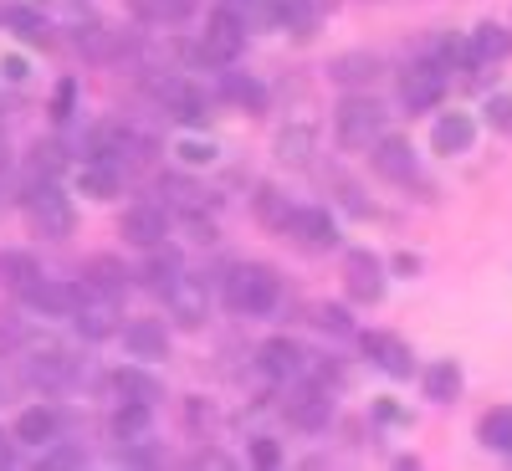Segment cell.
I'll return each instance as SVG.
<instances>
[{"label":"cell","instance_id":"cell-1","mask_svg":"<svg viewBox=\"0 0 512 471\" xmlns=\"http://www.w3.org/2000/svg\"><path fill=\"white\" fill-rule=\"evenodd\" d=\"M277 297H282V282L272 277V267H256V262L231 267V277H226V303H231L236 313L267 318V313L277 308Z\"/></svg>","mask_w":512,"mask_h":471},{"label":"cell","instance_id":"cell-2","mask_svg":"<svg viewBox=\"0 0 512 471\" xmlns=\"http://www.w3.org/2000/svg\"><path fill=\"white\" fill-rule=\"evenodd\" d=\"M26 221L36 226V236L62 241V236H72V226H77V210H72V200H67L52 180H36V185L26 190Z\"/></svg>","mask_w":512,"mask_h":471},{"label":"cell","instance_id":"cell-3","mask_svg":"<svg viewBox=\"0 0 512 471\" xmlns=\"http://www.w3.org/2000/svg\"><path fill=\"white\" fill-rule=\"evenodd\" d=\"M333 128H338V144L344 149H374L384 139V108L374 98H344L333 113Z\"/></svg>","mask_w":512,"mask_h":471},{"label":"cell","instance_id":"cell-4","mask_svg":"<svg viewBox=\"0 0 512 471\" xmlns=\"http://www.w3.org/2000/svg\"><path fill=\"white\" fill-rule=\"evenodd\" d=\"M241 47H246V21H241L236 11H216V16L205 21L200 57H205L210 67H231V62L241 57Z\"/></svg>","mask_w":512,"mask_h":471},{"label":"cell","instance_id":"cell-5","mask_svg":"<svg viewBox=\"0 0 512 471\" xmlns=\"http://www.w3.org/2000/svg\"><path fill=\"white\" fill-rule=\"evenodd\" d=\"M72 323H77L82 338H113V333H123L118 292H103V287H88V282H82V303H77Z\"/></svg>","mask_w":512,"mask_h":471},{"label":"cell","instance_id":"cell-6","mask_svg":"<svg viewBox=\"0 0 512 471\" xmlns=\"http://www.w3.org/2000/svg\"><path fill=\"white\" fill-rule=\"evenodd\" d=\"M21 303L31 308V313H41V318H72L77 313V303H82V287H72V282H57V277H31L26 287H21Z\"/></svg>","mask_w":512,"mask_h":471},{"label":"cell","instance_id":"cell-7","mask_svg":"<svg viewBox=\"0 0 512 471\" xmlns=\"http://www.w3.org/2000/svg\"><path fill=\"white\" fill-rule=\"evenodd\" d=\"M441 93H446V72H441L436 62L405 67V77H400V103H405L410 113H431V108L441 103Z\"/></svg>","mask_w":512,"mask_h":471},{"label":"cell","instance_id":"cell-8","mask_svg":"<svg viewBox=\"0 0 512 471\" xmlns=\"http://www.w3.org/2000/svg\"><path fill=\"white\" fill-rule=\"evenodd\" d=\"M287 236L297 246H308V251H333L338 246V226L323 205H297L292 210V221H287Z\"/></svg>","mask_w":512,"mask_h":471},{"label":"cell","instance_id":"cell-9","mask_svg":"<svg viewBox=\"0 0 512 471\" xmlns=\"http://www.w3.org/2000/svg\"><path fill=\"white\" fill-rule=\"evenodd\" d=\"M344 287L354 303H379L384 297V262L374 251H349L344 256Z\"/></svg>","mask_w":512,"mask_h":471},{"label":"cell","instance_id":"cell-10","mask_svg":"<svg viewBox=\"0 0 512 471\" xmlns=\"http://www.w3.org/2000/svg\"><path fill=\"white\" fill-rule=\"evenodd\" d=\"M164 231H169V221H164L159 205H128L123 221H118V236H123L128 246H144V251L164 246Z\"/></svg>","mask_w":512,"mask_h":471},{"label":"cell","instance_id":"cell-11","mask_svg":"<svg viewBox=\"0 0 512 471\" xmlns=\"http://www.w3.org/2000/svg\"><path fill=\"white\" fill-rule=\"evenodd\" d=\"M123 349L154 364V359H169V328L159 318H134V323H123Z\"/></svg>","mask_w":512,"mask_h":471},{"label":"cell","instance_id":"cell-12","mask_svg":"<svg viewBox=\"0 0 512 471\" xmlns=\"http://www.w3.org/2000/svg\"><path fill=\"white\" fill-rule=\"evenodd\" d=\"M369 159H374L379 175H384V180H395V185H410V180H415V169H420L410 139H390V134H384V139L369 149Z\"/></svg>","mask_w":512,"mask_h":471},{"label":"cell","instance_id":"cell-13","mask_svg":"<svg viewBox=\"0 0 512 471\" xmlns=\"http://www.w3.org/2000/svg\"><path fill=\"white\" fill-rule=\"evenodd\" d=\"M364 354H369L384 374H395V379H410V374H415V354H410L405 338H395V333H364Z\"/></svg>","mask_w":512,"mask_h":471},{"label":"cell","instance_id":"cell-14","mask_svg":"<svg viewBox=\"0 0 512 471\" xmlns=\"http://www.w3.org/2000/svg\"><path fill=\"white\" fill-rule=\"evenodd\" d=\"M477 144V123L472 113H441L436 128H431V149L436 154H466Z\"/></svg>","mask_w":512,"mask_h":471},{"label":"cell","instance_id":"cell-15","mask_svg":"<svg viewBox=\"0 0 512 471\" xmlns=\"http://www.w3.org/2000/svg\"><path fill=\"white\" fill-rule=\"evenodd\" d=\"M164 303H169V313H175L180 328H200V323H205V287L190 282V277H180L175 287H169Z\"/></svg>","mask_w":512,"mask_h":471},{"label":"cell","instance_id":"cell-16","mask_svg":"<svg viewBox=\"0 0 512 471\" xmlns=\"http://www.w3.org/2000/svg\"><path fill=\"white\" fill-rule=\"evenodd\" d=\"M303 349L292 344V338H272V344H262V354H256V364H262L267 379H292V374H303Z\"/></svg>","mask_w":512,"mask_h":471},{"label":"cell","instance_id":"cell-17","mask_svg":"<svg viewBox=\"0 0 512 471\" xmlns=\"http://www.w3.org/2000/svg\"><path fill=\"white\" fill-rule=\"evenodd\" d=\"M287 420L303 425V431H323V425L333 420L328 390H303V395H292V400H287Z\"/></svg>","mask_w":512,"mask_h":471},{"label":"cell","instance_id":"cell-18","mask_svg":"<svg viewBox=\"0 0 512 471\" xmlns=\"http://www.w3.org/2000/svg\"><path fill=\"white\" fill-rule=\"evenodd\" d=\"M57 410L52 405H31V410H21L16 415V441H26V446H52L57 441Z\"/></svg>","mask_w":512,"mask_h":471},{"label":"cell","instance_id":"cell-19","mask_svg":"<svg viewBox=\"0 0 512 471\" xmlns=\"http://www.w3.org/2000/svg\"><path fill=\"white\" fill-rule=\"evenodd\" d=\"M113 390H118L123 400H139V405H159V400H164V384H159L149 369H139V364L118 369V374H113Z\"/></svg>","mask_w":512,"mask_h":471},{"label":"cell","instance_id":"cell-20","mask_svg":"<svg viewBox=\"0 0 512 471\" xmlns=\"http://www.w3.org/2000/svg\"><path fill=\"white\" fill-rule=\"evenodd\" d=\"M149 410H154V405L123 400L118 415H113V436H118L123 446H144V441H149Z\"/></svg>","mask_w":512,"mask_h":471},{"label":"cell","instance_id":"cell-21","mask_svg":"<svg viewBox=\"0 0 512 471\" xmlns=\"http://www.w3.org/2000/svg\"><path fill=\"white\" fill-rule=\"evenodd\" d=\"M123 47H128V36H123V31H108V26H88V31H77V52L88 57V62H113Z\"/></svg>","mask_w":512,"mask_h":471},{"label":"cell","instance_id":"cell-22","mask_svg":"<svg viewBox=\"0 0 512 471\" xmlns=\"http://www.w3.org/2000/svg\"><path fill=\"white\" fill-rule=\"evenodd\" d=\"M472 57H477V67H487V62H507L512 57V31L507 26H477L472 31Z\"/></svg>","mask_w":512,"mask_h":471},{"label":"cell","instance_id":"cell-23","mask_svg":"<svg viewBox=\"0 0 512 471\" xmlns=\"http://www.w3.org/2000/svg\"><path fill=\"white\" fill-rule=\"evenodd\" d=\"M374 72H379V57H374V52H344V57H333V62H328V77H333V82H344V88L374 82Z\"/></svg>","mask_w":512,"mask_h":471},{"label":"cell","instance_id":"cell-24","mask_svg":"<svg viewBox=\"0 0 512 471\" xmlns=\"http://www.w3.org/2000/svg\"><path fill=\"white\" fill-rule=\"evenodd\" d=\"M77 185H82V195H93V200H113L123 190V175H118L108 159H93V164H82Z\"/></svg>","mask_w":512,"mask_h":471},{"label":"cell","instance_id":"cell-25","mask_svg":"<svg viewBox=\"0 0 512 471\" xmlns=\"http://www.w3.org/2000/svg\"><path fill=\"white\" fill-rule=\"evenodd\" d=\"M251 205H256V221H262V226H272V231H287L292 210H297V205H287V195H277L272 185H256Z\"/></svg>","mask_w":512,"mask_h":471},{"label":"cell","instance_id":"cell-26","mask_svg":"<svg viewBox=\"0 0 512 471\" xmlns=\"http://www.w3.org/2000/svg\"><path fill=\"white\" fill-rule=\"evenodd\" d=\"M456 395H461V369H456L451 359H441V364H431V369H425V400L451 405Z\"/></svg>","mask_w":512,"mask_h":471},{"label":"cell","instance_id":"cell-27","mask_svg":"<svg viewBox=\"0 0 512 471\" xmlns=\"http://www.w3.org/2000/svg\"><path fill=\"white\" fill-rule=\"evenodd\" d=\"M226 98L236 108H246V113H267V88L246 72H226Z\"/></svg>","mask_w":512,"mask_h":471},{"label":"cell","instance_id":"cell-28","mask_svg":"<svg viewBox=\"0 0 512 471\" xmlns=\"http://www.w3.org/2000/svg\"><path fill=\"white\" fill-rule=\"evenodd\" d=\"M26 374H31L36 384H47V390H57V384H67V379H72V359H67V354H57V349H47V354H36V359L26 364Z\"/></svg>","mask_w":512,"mask_h":471},{"label":"cell","instance_id":"cell-29","mask_svg":"<svg viewBox=\"0 0 512 471\" xmlns=\"http://www.w3.org/2000/svg\"><path fill=\"white\" fill-rule=\"evenodd\" d=\"M277 159L292 164V169H303L313 159V128H282L277 134Z\"/></svg>","mask_w":512,"mask_h":471},{"label":"cell","instance_id":"cell-30","mask_svg":"<svg viewBox=\"0 0 512 471\" xmlns=\"http://www.w3.org/2000/svg\"><path fill=\"white\" fill-rule=\"evenodd\" d=\"M292 36H313V26H318V6L313 0H277V11H272Z\"/></svg>","mask_w":512,"mask_h":471},{"label":"cell","instance_id":"cell-31","mask_svg":"<svg viewBox=\"0 0 512 471\" xmlns=\"http://www.w3.org/2000/svg\"><path fill=\"white\" fill-rule=\"evenodd\" d=\"M6 26H16V36L26 41V47H47V41H52L47 21H41L31 6H11V11H6Z\"/></svg>","mask_w":512,"mask_h":471},{"label":"cell","instance_id":"cell-32","mask_svg":"<svg viewBox=\"0 0 512 471\" xmlns=\"http://www.w3.org/2000/svg\"><path fill=\"white\" fill-rule=\"evenodd\" d=\"M195 6H200V0H134V16L164 26V21H185Z\"/></svg>","mask_w":512,"mask_h":471},{"label":"cell","instance_id":"cell-33","mask_svg":"<svg viewBox=\"0 0 512 471\" xmlns=\"http://www.w3.org/2000/svg\"><path fill=\"white\" fill-rule=\"evenodd\" d=\"M82 282H88V287H103V292H123L128 272L113 262V256H93V262L82 267Z\"/></svg>","mask_w":512,"mask_h":471},{"label":"cell","instance_id":"cell-34","mask_svg":"<svg viewBox=\"0 0 512 471\" xmlns=\"http://www.w3.org/2000/svg\"><path fill=\"white\" fill-rule=\"evenodd\" d=\"M482 446L512 456V410H487L482 415Z\"/></svg>","mask_w":512,"mask_h":471},{"label":"cell","instance_id":"cell-35","mask_svg":"<svg viewBox=\"0 0 512 471\" xmlns=\"http://www.w3.org/2000/svg\"><path fill=\"white\" fill-rule=\"evenodd\" d=\"M144 277H149L154 292H169V287L180 282V256H175V251H164V256L154 251V256H149V267H144Z\"/></svg>","mask_w":512,"mask_h":471},{"label":"cell","instance_id":"cell-36","mask_svg":"<svg viewBox=\"0 0 512 471\" xmlns=\"http://www.w3.org/2000/svg\"><path fill=\"white\" fill-rule=\"evenodd\" d=\"M36 277V262H31V256L26 251H0V282H6V287H26Z\"/></svg>","mask_w":512,"mask_h":471},{"label":"cell","instance_id":"cell-37","mask_svg":"<svg viewBox=\"0 0 512 471\" xmlns=\"http://www.w3.org/2000/svg\"><path fill=\"white\" fill-rule=\"evenodd\" d=\"M482 113H487V123L497 128V134H507V139H512V93H492Z\"/></svg>","mask_w":512,"mask_h":471},{"label":"cell","instance_id":"cell-38","mask_svg":"<svg viewBox=\"0 0 512 471\" xmlns=\"http://www.w3.org/2000/svg\"><path fill=\"white\" fill-rule=\"evenodd\" d=\"M72 108H77V77H62V82H57V98H52V118L67 123Z\"/></svg>","mask_w":512,"mask_h":471},{"label":"cell","instance_id":"cell-39","mask_svg":"<svg viewBox=\"0 0 512 471\" xmlns=\"http://www.w3.org/2000/svg\"><path fill=\"white\" fill-rule=\"evenodd\" d=\"M313 323H318L323 333H349V328H354V323H349V313H344V308H333V303H323V308L313 313Z\"/></svg>","mask_w":512,"mask_h":471},{"label":"cell","instance_id":"cell-40","mask_svg":"<svg viewBox=\"0 0 512 471\" xmlns=\"http://www.w3.org/2000/svg\"><path fill=\"white\" fill-rule=\"evenodd\" d=\"M82 461H88V456H82L77 446H52V451H47V466H52V471H67V466H82Z\"/></svg>","mask_w":512,"mask_h":471},{"label":"cell","instance_id":"cell-41","mask_svg":"<svg viewBox=\"0 0 512 471\" xmlns=\"http://www.w3.org/2000/svg\"><path fill=\"white\" fill-rule=\"evenodd\" d=\"M251 461H256V466H277V461H282V446L267 441V436H262V441H251Z\"/></svg>","mask_w":512,"mask_h":471},{"label":"cell","instance_id":"cell-42","mask_svg":"<svg viewBox=\"0 0 512 471\" xmlns=\"http://www.w3.org/2000/svg\"><path fill=\"white\" fill-rule=\"evenodd\" d=\"M180 154H185V164H210V159H216V149H210V144H180Z\"/></svg>","mask_w":512,"mask_h":471},{"label":"cell","instance_id":"cell-43","mask_svg":"<svg viewBox=\"0 0 512 471\" xmlns=\"http://www.w3.org/2000/svg\"><path fill=\"white\" fill-rule=\"evenodd\" d=\"M36 169H47V175H52V169H62V149L57 144H41L36 149Z\"/></svg>","mask_w":512,"mask_h":471},{"label":"cell","instance_id":"cell-44","mask_svg":"<svg viewBox=\"0 0 512 471\" xmlns=\"http://www.w3.org/2000/svg\"><path fill=\"white\" fill-rule=\"evenodd\" d=\"M190 231H195V241H216V226H210L200 210H190Z\"/></svg>","mask_w":512,"mask_h":471},{"label":"cell","instance_id":"cell-45","mask_svg":"<svg viewBox=\"0 0 512 471\" xmlns=\"http://www.w3.org/2000/svg\"><path fill=\"white\" fill-rule=\"evenodd\" d=\"M395 272H400V277H415V272H420V256L400 251V256H395Z\"/></svg>","mask_w":512,"mask_h":471},{"label":"cell","instance_id":"cell-46","mask_svg":"<svg viewBox=\"0 0 512 471\" xmlns=\"http://www.w3.org/2000/svg\"><path fill=\"white\" fill-rule=\"evenodd\" d=\"M344 205L354 210V216H369V205L359 200V190H354V185H344Z\"/></svg>","mask_w":512,"mask_h":471},{"label":"cell","instance_id":"cell-47","mask_svg":"<svg viewBox=\"0 0 512 471\" xmlns=\"http://www.w3.org/2000/svg\"><path fill=\"white\" fill-rule=\"evenodd\" d=\"M195 466H231V461H226L221 451H200V456H195Z\"/></svg>","mask_w":512,"mask_h":471},{"label":"cell","instance_id":"cell-48","mask_svg":"<svg viewBox=\"0 0 512 471\" xmlns=\"http://www.w3.org/2000/svg\"><path fill=\"white\" fill-rule=\"evenodd\" d=\"M6 77H11V82H21V77H26V67H21V57H11V62H6Z\"/></svg>","mask_w":512,"mask_h":471},{"label":"cell","instance_id":"cell-49","mask_svg":"<svg viewBox=\"0 0 512 471\" xmlns=\"http://www.w3.org/2000/svg\"><path fill=\"white\" fill-rule=\"evenodd\" d=\"M11 461V446H6V436H0V466H6Z\"/></svg>","mask_w":512,"mask_h":471},{"label":"cell","instance_id":"cell-50","mask_svg":"<svg viewBox=\"0 0 512 471\" xmlns=\"http://www.w3.org/2000/svg\"><path fill=\"white\" fill-rule=\"evenodd\" d=\"M11 164V149H6V139H0V169H6Z\"/></svg>","mask_w":512,"mask_h":471},{"label":"cell","instance_id":"cell-51","mask_svg":"<svg viewBox=\"0 0 512 471\" xmlns=\"http://www.w3.org/2000/svg\"><path fill=\"white\" fill-rule=\"evenodd\" d=\"M0 21H6V11H0Z\"/></svg>","mask_w":512,"mask_h":471}]
</instances>
